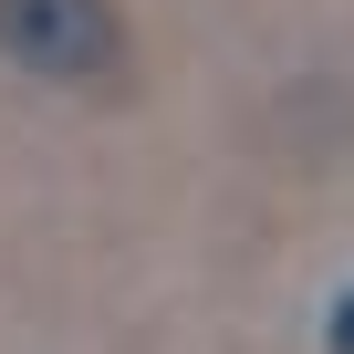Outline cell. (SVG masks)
<instances>
[{
  "instance_id": "obj_1",
  "label": "cell",
  "mask_w": 354,
  "mask_h": 354,
  "mask_svg": "<svg viewBox=\"0 0 354 354\" xmlns=\"http://www.w3.org/2000/svg\"><path fill=\"white\" fill-rule=\"evenodd\" d=\"M0 53L32 84H104L125 63V11L115 0H0Z\"/></svg>"
},
{
  "instance_id": "obj_2",
  "label": "cell",
  "mask_w": 354,
  "mask_h": 354,
  "mask_svg": "<svg viewBox=\"0 0 354 354\" xmlns=\"http://www.w3.org/2000/svg\"><path fill=\"white\" fill-rule=\"evenodd\" d=\"M323 354H354V281H344L333 313H323Z\"/></svg>"
}]
</instances>
